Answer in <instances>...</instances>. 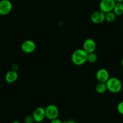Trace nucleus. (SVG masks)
<instances>
[{
  "mask_svg": "<svg viewBox=\"0 0 123 123\" xmlns=\"http://www.w3.org/2000/svg\"><path fill=\"white\" fill-rule=\"evenodd\" d=\"M88 53L83 49H78L73 52L71 56L72 62L76 66H81L87 62Z\"/></svg>",
  "mask_w": 123,
  "mask_h": 123,
  "instance_id": "1",
  "label": "nucleus"
},
{
  "mask_svg": "<svg viewBox=\"0 0 123 123\" xmlns=\"http://www.w3.org/2000/svg\"><path fill=\"white\" fill-rule=\"evenodd\" d=\"M107 89L112 93H118L123 88L121 81L117 78H110L106 82Z\"/></svg>",
  "mask_w": 123,
  "mask_h": 123,
  "instance_id": "2",
  "label": "nucleus"
},
{
  "mask_svg": "<svg viewBox=\"0 0 123 123\" xmlns=\"http://www.w3.org/2000/svg\"><path fill=\"white\" fill-rule=\"evenodd\" d=\"M46 118L49 120L58 118L59 115V111L57 107L54 105H49L45 109Z\"/></svg>",
  "mask_w": 123,
  "mask_h": 123,
  "instance_id": "3",
  "label": "nucleus"
},
{
  "mask_svg": "<svg viewBox=\"0 0 123 123\" xmlns=\"http://www.w3.org/2000/svg\"><path fill=\"white\" fill-rule=\"evenodd\" d=\"M115 3V0H101L99 7L101 12L106 13L113 11Z\"/></svg>",
  "mask_w": 123,
  "mask_h": 123,
  "instance_id": "4",
  "label": "nucleus"
},
{
  "mask_svg": "<svg viewBox=\"0 0 123 123\" xmlns=\"http://www.w3.org/2000/svg\"><path fill=\"white\" fill-rule=\"evenodd\" d=\"M12 4L9 0L0 1V15L6 16L9 14L12 10Z\"/></svg>",
  "mask_w": 123,
  "mask_h": 123,
  "instance_id": "5",
  "label": "nucleus"
},
{
  "mask_svg": "<svg viewBox=\"0 0 123 123\" xmlns=\"http://www.w3.org/2000/svg\"><path fill=\"white\" fill-rule=\"evenodd\" d=\"M32 116L34 120V122H42L44 120L45 118H46L45 110L44 108H42V107H38L34 109Z\"/></svg>",
  "mask_w": 123,
  "mask_h": 123,
  "instance_id": "6",
  "label": "nucleus"
},
{
  "mask_svg": "<svg viewBox=\"0 0 123 123\" xmlns=\"http://www.w3.org/2000/svg\"><path fill=\"white\" fill-rule=\"evenodd\" d=\"M36 48V44L31 40H27L24 41L21 44V49L24 53L31 54L35 50Z\"/></svg>",
  "mask_w": 123,
  "mask_h": 123,
  "instance_id": "7",
  "label": "nucleus"
},
{
  "mask_svg": "<svg viewBox=\"0 0 123 123\" xmlns=\"http://www.w3.org/2000/svg\"><path fill=\"white\" fill-rule=\"evenodd\" d=\"M96 45L95 41L92 38H87L84 41L83 44V49L88 54L94 52L96 49Z\"/></svg>",
  "mask_w": 123,
  "mask_h": 123,
  "instance_id": "8",
  "label": "nucleus"
},
{
  "mask_svg": "<svg viewBox=\"0 0 123 123\" xmlns=\"http://www.w3.org/2000/svg\"><path fill=\"white\" fill-rule=\"evenodd\" d=\"M90 20L94 24H101L105 20V13L101 10L94 12L90 16Z\"/></svg>",
  "mask_w": 123,
  "mask_h": 123,
  "instance_id": "9",
  "label": "nucleus"
},
{
  "mask_svg": "<svg viewBox=\"0 0 123 123\" xmlns=\"http://www.w3.org/2000/svg\"><path fill=\"white\" fill-rule=\"evenodd\" d=\"M96 78L99 82L106 83L110 78L109 73L105 68H100L96 72Z\"/></svg>",
  "mask_w": 123,
  "mask_h": 123,
  "instance_id": "10",
  "label": "nucleus"
},
{
  "mask_svg": "<svg viewBox=\"0 0 123 123\" xmlns=\"http://www.w3.org/2000/svg\"><path fill=\"white\" fill-rule=\"evenodd\" d=\"M18 78V73L16 71H14L12 70L10 71H8L6 73L5 76V80L7 82L12 84L14 82L17 80Z\"/></svg>",
  "mask_w": 123,
  "mask_h": 123,
  "instance_id": "11",
  "label": "nucleus"
},
{
  "mask_svg": "<svg viewBox=\"0 0 123 123\" xmlns=\"http://www.w3.org/2000/svg\"><path fill=\"white\" fill-rule=\"evenodd\" d=\"M113 12L116 16H121L123 14V3L121 2H116L113 7Z\"/></svg>",
  "mask_w": 123,
  "mask_h": 123,
  "instance_id": "12",
  "label": "nucleus"
},
{
  "mask_svg": "<svg viewBox=\"0 0 123 123\" xmlns=\"http://www.w3.org/2000/svg\"><path fill=\"white\" fill-rule=\"evenodd\" d=\"M95 91L99 94L104 93L106 91H107V86H106V83L99 82L95 85Z\"/></svg>",
  "mask_w": 123,
  "mask_h": 123,
  "instance_id": "13",
  "label": "nucleus"
},
{
  "mask_svg": "<svg viewBox=\"0 0 123 123\" xmlns=\"http://www.w3.org/2000/svg\"><path fill=\"white\" fill-rule=\"evenodd\" d=\"M116 15L113 11L105 13V20L109 23H112L115 20Z\"/></svg>",
  "mask_w": 123,
  "mask_h": 123,
  "instance_id": "14",
  "label": "nucleus"
},
{
  "mask_svg": "<svg viewBox=\"0 0 123 123\" xmlns=\"http://www.w3.org/2000/svg\"><path fill=\"white\" fill-rule=\"evenodd\" d=\"M98 60V56L95 52L89 53L88 54V58L87 61L90 63H94L96 62Z\"/></svg>",
  "mask_w": 123,
  "mask_h": 123,
  "instance_id": "15",
  "label": "nucleus"
},
{
  "mask_svg": "<svg viewBox=\"0 0 123 123\" xmlns=\"http://www.w3.org/2000/svg\"><path fill=\"white\" fill-rule=\"evenodd\" d=\"M117 111L121 115H123V101L119 102L117 106Z\"/></svg>",
  "mask_w": 123,
  "mask_h": 123,
  "instance_id": "16",
  "label": "nucleus"
},
{
  "mask_svg": "<svg viewBox=\"0 0 123 123\" xmlns=\"http://www.w3.org/2000/svg\"><path fill=\"white\" fill-rule=\"evenodd\" d=\"M34 122L33 117L31 115H28L25 117L24 119V123H33Z\"/></svg>",
  "mask_w": 123,
  "mask_h": 123,
  "instance_id": "17",
  "label": "nucleus"
},
{
  "mask_svg": "<svg viewBox=\"0 0 123 123\" xmlns=\"http://www.w3.org/2000/svg\"><path fill=\"white\" fill-rule=\"evenodd\" d=\"M50 123H63V122L62 120H60V119L57 118L53 119V120H51Z\"/></svg>",
  "mask_w": 123,
  "mask_h": 123,
  "instance_id": "18",
  "label": "nucleus"
},
{
  "mask_svg": "<svg viewBox=\"0 0 123 123\" xmlns=\"http://www.w3.org/2000/svg\"><path fill=\"white\" fill-rule=\"evenodd\" d=\"M18 67H18V65L16 64H13L12 66V70H14V71H16L17 70H18Z\"/></svg>",
  "mask_w": 123,
  "mask_h": 123,
  "instance_id": "19",
  "label": "nucleus"
},
{
  "mask_svg": "<svg viewBox=\"0 0 123 123\" xmlns=\"http://www.w3.org/2000/svg\"><path fill=\"white\" fill-rule=\"evenodd\" d=\"M63 123H77L75 121L73 120H68V121H64Z\"/></svg>",
  "mask_w": 123,
  "mask_h": 123,
  "instance_id": "20",
  "label": "nucleus"
},
{
  "mask_svg": "<svg viewBox=\"0 0 123 123\" xmlns=\"http://www.w3.org/2000/svg\"><path fill=\"white\" fill-rule=\"evenodd\" d=\"M116 2H123V0H115Z\"/></svg>",
  "mask_w": 123,
  "mask_h": 123,
  "instance_id": "21",
  "label": "nucleus"
},
{
  "mask_svg": "<svg viewBox=\"0 0 123 123\" xmlns=\"http://www.w3.org/2000/svg\"><path fill=\"white\" fill-rule=\"evenodd\" d=\"M121 65H122V67H123V57L121 60Z\"/></svg>",
  "mask_w": 123,
  "mask_h": 123,
  "instance_id": "22",
  "label": "nucleus"
},
{
  "mask_svg": "<svg viewBox=\"0 0 123 123\" xmlns=\"http://www.w3.org/2000/svg\"><path fill=\"white\" fill-rule=\"evenodd\" d=\"M12 123H20V122H19V121H13V122H12Z\"/></svg>",
  "mask_w": 123,
  "mask_h": 123,
  "instance_id": "23",
  "label": "nucleus"
},
{
  "mask_svg": "<svg viewBox=\"0 0 123 123\" xmlns=\"http://www.w3.org/2000/svg\"></svg>",
  "mask_w": 123,
  "mask_h": 123,
  "instance_id": "24",
  "label": "nucleus"
}]
</instances>
